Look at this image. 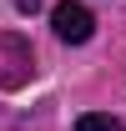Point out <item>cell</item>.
Returning <instances> with one entry per match:
<instances>
[{
	"instance_id": "obj_1",
	"label": "cell",
	"mask_w": 126,
	"mask_h": 131,
	"mask_svg": "<svg viewBox=\"0 0 126 131\" xmlns=\"http://www.w3.org/2000/svg\"><path fill=\"white\" fill-rule=\"evenodd\" d=\"M50 25H56V35H61L66 46H86L96 30V15L81 5V0H61L56 10H50Z\"/></svg>"
},
{
	"instance_id": "obj_2",
	"label": "cell",
	"mask_w": 126,
	"mask_h": 131,
	"mask_svg": "<svg viewBox=\"0 0 126 131\" xmlns=\"http://www.w3.org/2000/svg\"><path fill=\"white\" fill-rule=\"evenodd\" d=\"M35 76V56L20 35H0V86H25Z\"/></svg>"
},
{
	"instance_id": "obj_3",
	"label": "cell",
	"mask_w": 126,
	"mask_h": 131,
	"mask_svg": "<svg viewBox=\"0 0 126 131\" xmlns=\"http://www.w3.org/2000/svg\"><path fill=\"white\" fill-rule=\"evenodd\" d=\"M76 131H126L121 121H116V116H101V111H86L76 121Z\"/></svg>"
},
{
	"instance_id": "obj_4",
	"label": "cell",
	"mask_w": 126,
	"mask_h": 131,
	"mask_svg": "<svg viewBox=\"0 0 126 131\" xmlns=\"http://www.w3.org/2000/svg\"><path fill=\"white\" fill-rule=\"evenodd\" d=\"M20 10H25V15H35V10H40V5H46V0H15Z\"/></svg>"
}]
</instances>
